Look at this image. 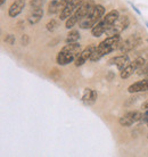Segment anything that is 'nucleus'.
I'll use <instances>...</instances> for the list:
<instances>
[{"label": "nucleus", "instance_id": "f257e3e1", "mask_svg": "<svg viewBox=\"0 0 148 157\" xmlns=\"http://www.w3.org/2000/svg\"><path fill=\"white\" fill-rule=\"evenodd\" d=\"M80 51H81V44L80 43H66V46L63 47L62 50L58 52L56 60L59 65H67V64L75 60L76 56L80 54Z\"/></svg>", "mask_w": 148, "mask_h": 157}, {"label": "nucleus", "instance_id": "f03ea898", "mask_svg": "<svg viewBox=\"0 0 148 157\" xmlns=\"http://www.w3.org/2000/svg\"><path fill=\"white\" fill-rule=\"evenodd\" d=\"M104 14H105V8H104V6H101V5H95L94 7H92V9L88 13V15L80 21V28L83 29V30L92 29L104 17Z\"/></svg>", "mask_w": 148, "mask_h": 157}, {"label": "nucleus", "instance_id": "7ed1b4c3", "mask_svg": "<svg viewBox=\"0 0 148 157\" xmlns=\"http://www.w3.org/2000/svg\"><path fill=\"white\" fill-rule=\"evenodd\" d=\"M130 24V21H129L128 16H120L115 23H113L106 31V36H116V34H121L122 32L124 31L125 29L129 26Z\"/></svg>", "mask_w": 148, "mask_h": 157}, {"label": "nucleus", "instance_id": "20e7f679", "mask_svg": "<svg viewBox=\"0 0 148 157\" xmlns=\"http://www.w3.org/2000/svg\"><path fill=\"white\" fill-rule=\"evenodd\" d=\"M145 64H146V59H145L144 57H137L133 62H130V63L122 70L121 78H130L134 72L138 71V70H140L141 67H144Z\"/></svg>", "mask_w": 148, "mask_h": 157}, {"label": "nucleus", "instance_id": "39448f33", "mask_svg": "<svg viewBox=\"0 0 148 157\" xmlns=\"http://www.w3.org/2000/svg\"><path fill=\"white\" fill-rule=\"evenodd\" d=\"M142 114H144V113L138 112V110H131V112H128L127 114H124L123 116L120 117L119 123H120V125L121 126H125V128L131 126L132 124L137 123V122L141 121Z\"/></svg>", "mask_w": 148, "mask_h": 157}, {"label": "nucleus", "instance_id": "423d86ee", "mask_svg": "<svg viewBox=\"0 0 148 157\" xmlns=\"http://www.w3.org/2000/svg\"><path fill=\"white\" fill-rule=\"evenodd\" d=\"M139 43H140V38L137 34H132V36H129L127 40L122 41V43L119 47V50L121 51L122 54H127V52L132 50L133 48H136Z\"/></svg>", "mask_w": 148, "mask_h": 157}, {"label": "nucleus", "instance_id": "0eeeda50", "mask_svg": "<svg viewBox=\"0 0 148 157\" xmlns=\"http://www.w3.org/2000/svg\"><path fill=\"white\" fill-rule=\"evenodd\" d=\"M95 5L96 4H95L94 0H83V2L79 6V8L74 12L73 15L75 16L79 20V22H80L83 17H86V16L88 15V13L92 9V7H94Z\"/></svg>", "mask_w": 148, "mask_h": 157}, {"label": "nucleus", "instance_id": "6e6552de", "mask_svg": "<svg viewBox=\"0 0 148 157\" xmlns=\"http://www.w3.org/2000/svg\"><path fill=\"white\" fill-rule=\"evenodd\" d=\"M83 2V0H70V2L67 4V6L64 8V10L62 13H59V18L62 21L67 20L71 15H73L74 12L79 8V6Z\"/></svg>", "mask_w": 148, "mask_h": 157}, {"label": "nucleus", "instance_id": "1a4fd4ad", "mask_svg": "<svg viewBox=\"0 0 148 157\" xmlns=\"http://www.w3.org/2000/svg\"><path fill=\"white\" fill-rule=\"evenodd\" d=\"M95 48H96V46L90 44L87 48H84L83 50L80 51V54L76 56V58L74 60L75 66H81V65H83V64L86 63L88 59H90V57H91V55H92V52L95 50Z\"/></svg>", "mask_w": 148, "mask_h": 157}, {"label": "nucleus", "instance_id": "9d476101", "mask_svg": "<svg viewBox=\"0 0 148 157\" xmlns=\"http://www.w3.org/2000/svg\"><path fill=\"white\" fill-rule=\"evenodd\" d=\"M68 2H70V0H51V2L48 6V13L51 15L62 13Z\"/></svg>", "mask_w": 148, "mask_h": 157}, {"label": "nucleus", "instance_id": "9b49d317", "mask_svg": "<svg viewBox=\"0 0 148 157\" xmlns=\"http://www.w3.org/2000/svg\"><path fill=\"white\" fill-rule=\"evenodd\" d=\"M128 91L130 94H138V92H146V91H148V78L132 83L128 88Z\"/></svg>", "mask_w": 148, "mask_h": 157}, {"label": "nucleus", "instance_id": "f8f14e48", "mask_svg": "<svg viewBox=\"0 0 148 157\" xmlns=\"http://www.w3.org/2000/svg\"><path fill=\"white\" fill-rule=\"evenodd\" d=\"M24 7H25V0H15L8 9V15L14 18L23 12Z\"/></svg>", "mask_w": 148, "mask_h": 157}, {"label": "nucleus", "instance_id": "ddd939ff", "mask_svg": "<svg viewBox=\"0 0 148 157\" xmlns=\"http://www.w3.org/2000/svg\"><path fill=\"white\" fill-rule=\"evenodd\" d=\"M111 65H116V67L122 71L129 63H130V59H129L128 55H120V56H115L114 58H112L108 62Z\"/></svg>", "mask_w": 148, "mask_h": 157}, {"label": "nucleus", "instance_id": "4468645a", "mask_svg": "<svg viewBox=\"0 0 148 157\" xmlns=\"http://www.w3.org/2000/svg\"><path fill=\"white\" fill-rule=\"evenodd\" d=\"M97 100V92L92 89H86L84 94L82 96V101L86 105H92Z\"/></svg>", "mask_w": 148, "mask_h": 157}, {"label": "nucleus", "instance_id": "2eb2a0df", "mask_svg": "<svg viewBox=\"0 0 148 157\" xmlns=\"http://www.w3.org/2000/svg\"><path fill=\"white\" fill-rule=\"evenodd\" d=\"M107 29H108V26L100 20L96 25H95L94 28L91 29V34H92L95 38H99V36H101L103 34H105L106 31H107Z\"/></svg>", "mask_w": 148, "mask_h": 157}, {"label": "nucleus", "instance_id": "dca6fc26", "mask_svg": "<svg viewBox=\"0 0 148 157\" xmlns=\"http://www.w3.org/2000/svg\"><path fill=\"white\" fill-rule=\"evenodd\" d=\"M120 16H121V15H120V13L117 12L116 9H113V10H111V12L107 13V14H106V15L101 18V21H103V22H104V23H105L106 25L109 28L112 24L116 22L117 18H119Z\"/></svg>", "mask_w": 148, "mask_h": 157}, {"label": "nucleus", "instance_id": "f3484780", "mask_svg": "<svg viewBox=\"0 0 148 157\" xmlns=\"http://www.w3.org/2000/svg\"><path fill=\"white\" fill-rule=\"evenodd\" d=\"M43 16V10L42 8H38V9H32V13L29 15V24H31V25H34L41 20V17Z\"/></svg>", "mask_w": 148, "mask_h": 157}, {"label": "nucleus", "instance_id": "a211bd4d", "mask_svg": "<svg viewBox=\"0 0 148 157\" xmlns=\"http://www.w3.org/2000/svg\"><path fill=\"white\" fill-rule=\"evenodd\" d=\"M79 39H80V33L76 30H72L70 31V33L67 34L66 36V43H73V42H78Z\"/></svg>", "mask_w": 148, "mask_h": 157}, {"label": "nucleus", "instance_id": "6ab92c4d", "mask_svg": "<svg viewBox=\"0 0 148 157\" xmlns=\"http://www.w3.org/2000/svg\"><path fill=\"white\" fill-rule=\"evenodd\" d=\"M78 22H79V20L76 18V17H75V16H74V15H71L70 17H68V18L66 20V23H65V28L70 30V29L73 28L74 25L78 23Z\"/></svg>", "mask_w": 148, "mask_h": 157}, {"label": "nucleus", "instance_id": "aec40b11", "mask_svg": "<svg viewBox=\"0 0 148 157\" xmlns=\"http://www.w3.org/2000/svg\"><path fill=\"white\" fill-rule=\"evenodd\" d=\"M46 0H30V7L32 9H38V8H41L45 4Z\"/></svg>", "mask_w": 148, "mask_h": 157}, {"label": "nucleus", "instance_id": "412c9836", "mask_svg": "<svg viewBox=\"0 0 148 157\" xmlns=\"http://www.w3.org/2000/svg\"><path fill=\"white\" fill-rule=\"evenodd\" d=\"M57 26H58V23H57V21H56V20L49 21V22L47 23V25H46L47 30H48V31H50V32L55 31V30L57 29Z\"/></svg>", "mask_w": 148, "mask_h": 157}, {"label": "nucleus", "instance_id": "4be33fe9", "mask_svg": "<svg viewBox=\"0 0 148 157\" xmlns=\"http://www.w3.org/2000/svg\"><path fill=\"white\" fill-rule=\"evenodd\" d=\"M5 41H6L8 44H10V46H14V44H15V36H13V34H8V36H6V38H5Z\"/></svg>", "mask_w": 148, "mask_h": 157}, {"label": "nucleus", "instance_id": "5701e85b", "mask_svg": "<svg viewBox=\"0 0 148 157\" xmlns=\"http://www.w3.org/2000/svg\"><path fill=\"white\" fill-rule=\"evenodd\" d=\"M21 41H22V44H23V46L27 44V43H29V36H27L26 34H24V36H22V39H21Z\"/></svg>", "mask_w": 148, "mask_h": 157}, {"label": "nucleus", "instance_id": "b1692460", "mask_svg": "<svg viewBox=\"0 0 148 157\" xmlns=\"http://www.w3.org/2000/svg\"><path fill=\"white\" fill-rule=\"evenodd\" d=\"M148 73V64H145L144 67H141V72H140V74H147Z\"/></svg>", "mask_w": 148, "mask_h": 157}, {"label": "nucleus", "instance_id": "393cba45", "mask_svg": "<svg viewBox=\"0 0 148 157\" xmlns=\"http://www.w3.org/2000/svg\"><path fill=\"white\" fill-rule=\"evenodd\" d=\"M141 108H142L144 110H147L148 109V100H146V101H145L144 104L141 105Z\"/></svg>", "mask_w": 148, "mask_h": 157}, {"label": "nucleus", "instance_id": "a878e982", "mask_svg": "<svg viewBox=\"0 0 148 157\" xmlns=\"http://www.w3.org/2000/svg\"><path fill=\"white\" fill-rule=\"evenodd\" d=\"M5 1H6V0H0V4H1V5H4Z\"/></svg>", "mask_w": 148, "mask_h": 157}, {"label": "nucleus", "instance_id": "bb28decb", "mask_svg": "<svg viewBox=\"0 0 148 157\" xmlns=\"http://www.w3.org/2000/svg\"><path fill=\"white\" fill-rule=\"evenodd\" d=\"M146 78H148V73H147V74H146Z\"/></svg>", "mask_w": 148, "mask_h": 157}, {"label": "nucleus", "instance_id": "cd10ccee", "mask_svg": "<svg viewBox=\"0 0 148 157\" xmlns=\"http://www.w3.org/2000/svg\"><path fill=\"white\" fill-rule=\"evenodd\" d=\"M147 126H148V122H147Z\"/></svg>", "mask_w": 148, "mask_h": 157}, {"label": "nucleus", "instance_id": "c85d7f7f", "mask_svg": "<svg viewBox=\"0 0 148 157\" xmlns=\"http://www.w3.org/2000/svg\"><path fill=\"white\" fill-rule=\"evenodd\" d=\"M147 138H148V136H147Z\"/></svg>", "mask_w": 148, "mask_h": 157}]
</instances>
